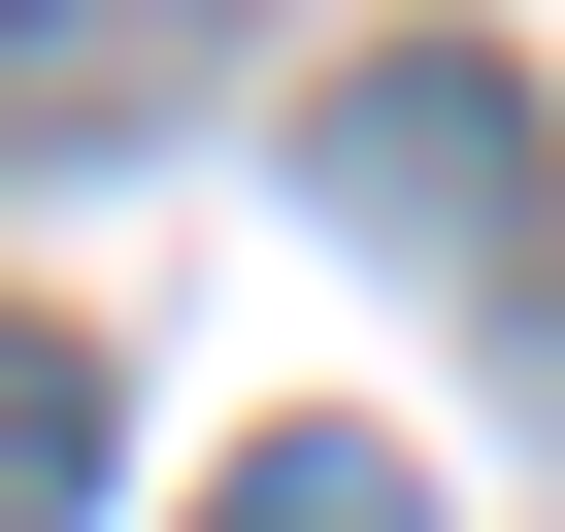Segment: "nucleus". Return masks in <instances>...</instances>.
Here are the masks:
<instances>
[{
    "mask_svg": "<svg viewBox=\"0 0 565 532\" xmlns=\"http://www.w3.org/2000/svg\"><path fill=\"white\" fill-rule=\"evenodd\" d=\"M300 167H333V200H366V233H499V167H532V100H499V67H433V34H399V67H333V100H300Z\"/></svg>",
    "mask_w": 565,
    "mask_h": 532,
    "instance_id": "nucleus-1",
    "label": "nucleus"
},
{
    "mask_svg": "<svg viewBox=\"0 0 565 532\" xmlns=\"http://www.w3.org/2000/svg\"><path fill=\"white\" fill-rule=\"evenodd\" d=\"M200 100V0H0V167H100Z\"/></svg>",
    "mask_w": 565,
    "mask_h": 532,
    "instance_id": "nucleus-2",
    "label": "nucleus"
},
{
    "mask_svg": "<svg viewBox=\"0 0 565 532\" xmlns=\"http://www.w3.org/2000/svg\"><path fill=\"white\" fill-rule=\"evenodd\" d=\"M200 532H433V466H399V433H233Z\"/></svg>",
    "mask_w": 565,
    "mask_h": 532,
    "instance_id": "nucleus-3",
    "label": "nucleus"
},
{
    "mask_svg": "<svg viewBox=\"0 0 565 532\" xmlns=\"http://www.w3.org/2000/svg\"><path fill=\"white\" fill-rule=\"evenodd\" d=\"M67 499H100V366H67V333H0V532H67Z\"/></svg>",
    "mask_w": 565,
    "mask_h": 532,
    "instance_id": "nucleus-4",
    "label": "nucleus"
}]
</instances>
